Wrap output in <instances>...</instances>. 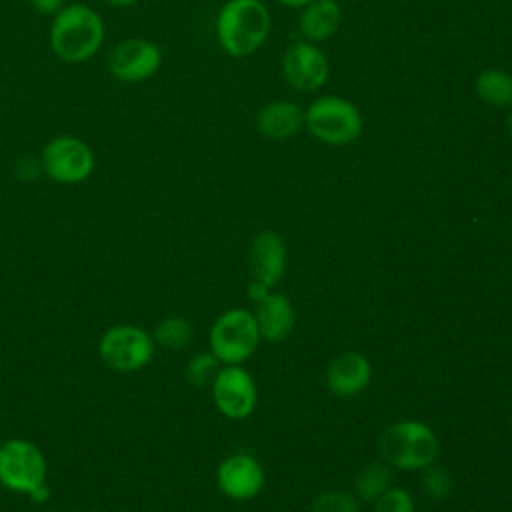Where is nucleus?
Wrapping results in <instances>:
<instances>
[{
  "label": "nucleus",
  "instance_id": "obj_29",
  "mask_svg": "<svg viewBox=\"0 0 512 512\" xmlns=\"http://www.w3.org/2000/svg\"><path fill=\"white\" fill-rule=\"evenodd\" d=\"M106 6L110 8H118V10H124V8H132L136 6L140 0H102Z\"/></svg>",
  "mask_w": 512,
  "mask_h": 512
},
{
  "label": "nucleus",
  "instance_id": "obj_27",
  "mask_svg": "<svg viewBox=\"0 0 512 512\" xmlns=\"http://www.w3.org/2000/svg\"><path fill=\"white\" fill-rule=\"evenodd\" d=\"M28 498H30L32 502H36V504H44V502L50 498V486H48V482H44V484H40L38 488H34V490L28 494Z\"/></svg>",
  "mask_w": 512,
  "mask_h": 512
},
{
  "label": "nucleus",
  "instance_id": "obj_30",
  "mask_svg": "<svg viewBox=\"0 0 512 512\" xmlns=\"http://www.w3.org/2000/svg\"><path fill=\"white\" fill-rule=\"evenodd\" d=\"M278 4H282V6H286V8H304L308 2H312V0H276Z\"/></svg>",
  "mask_w": 512,
  "mask_h": 512
},
{
  "label": "nucleus",
  "instance_id": "obj_16",
  "mask_svg": "<svg viewBox=\"0 0 512 512\" xmlns=\"http://www.w3.org/2000/svg\"><path fill=\"white\" fill-rule=\"evenodd\" d=\"M304 126V110L292 100H272L256 112V130L268 140L292 138Z\"/></svg>",
  "mask_w": 512,
  "mask_h": 512
},
{
  "label": "nucleus",
  "instance_id": "obj_26",
  "mask_svg": "<svg viewBox=\"0 0 512 512\" xmlns=\"http://www.w3.org/2000/svg\"><path fill=\"white\" fill-rule=\"evenodd\" d=\"M28 6L40 14V16H56L64 6H66V0H28Z\"/></svg>",
  "mask_w": 512,
  "mask_h": 512
},
{
  "label": "nucleus",
  "instance_id": "obj_17",
  "mask_svg": "<svg viewBox=\"0 0 512 512\" xmlns=\"http://www.w3.org/2000/svg\"><path fill=\"white\" fill-rule=\"evenodd\" d=\"M342 24V6L336 0H312L300 8L298 28L308 42H324L332 38Z\"/></svg>",
  "mask_w": 512,
  "mask_h": 512
},
{
  "label": "nucleus",
  "instance_id": "obj_8",
  "mask_svg": "<svg viewBox=\"0 0 512 512\" xmlns=\"http://www.w3.org/2000/svg\"><path fill=\"white\" fill-rule=\"evenodd\" d=\"M44 452L26 438H8L0 444V484L10 492L28 496L46 482Z\"/></svg>",
  "mask_w": 512,
  "mask_h": 512
},
{
  "label": "nucleus",
  "instance_id": "obj_6",
  "mask_svg": "<svg viewBox=\"0 0 512 512\" xmlns=\"http://www.w3.org/2000/svg\"><path fill=\"white\" fill-rule=\"evenodd\" d=\"M42 174L56 184H80L88 180L96 168V154L92 146L72 134L50 138L40 152Z\"/></svg>",
  "mask_w": 512,
  "mask_h": 512
},
{
  "label": "nucleus",
  "instance_id": "obj_31",
  "mask_svg": "<svg viewBox=\"0 0 512 512\" xmlns=\"http://www.w3.org/2000/svg\"><path fill=\"white\" fill-rule=\"evenodd\" d=\"M508 132H510V138H512V108H510V114H508Z\"/></svg>",
  "mask_w": 512,
  "mask_h": 512
},
{
  "label": "nucleus",
  "instance_id": "obj_13",
  "mask_svg": "<svg viewBox=\"0 0 512 512\" xmlns=\"http://www.w3.org/2000/svg\"><path fill=\"white\" fill-rule=\"evenodd\" d=\"M250 268L256 282L266 288L276 286L286 268V246L280 234L274 230L258 232L250 246Z\"/></svg>",
  "mask_w": 512,
  "mask_h": 512
},
{
  "label": "nucleus",
  "instance_id": "obj_11",
  "mask_svg": "<svg viewBox=\"0 0 512 512\" xmlns=\"http://www.w3.org/2000/svg\"><path fill=\"white\" fill-rule=\"evenodd\" d=\"M212 398L220 414L242 420L256 406V384L242 366H224L212 382Z\"/></svg>",
  "mask_w": 512,
  "mask_h": 512
},
{
  "label": "nucleus",
  "instance_id": "obj_21",
  "mask_svg": "<svg viewBox=\"0 0 512 512\" xmlns=\"http://www.w3.org/2000/svg\"><path fill=\"white\" fill-rule=\"evenodd\" d=\"M218 370H220L218 358L212 352H202V354H196L186 364V380L194 386H208L214 382Z\"/></svg>",
  "mask_w": 512,
  "mask_h": 512
},
{
  "label": "nucleus",
  "instance_id": "obj_7",
  "mask_svg": "<svg viewBox=\"0 0 512 512\" xmlns=\"http://www.w3.org/2000/svg\"><path fill=\"white\" fill-rule=\"evenodd\" d=\"M156 342L150 332L136 324L110 326L98 342L102 362L114 372H138L150 364Z\"/></svg>",
  "mask_w": 512,
  "mask_h": 512
},
{
  "label": "nucleus",
  "instance_id": "obj_32",
  "mask_svg": "<svg viewBox=\"0 0 512 512\" xmlns=\"http://www.w3.org/2000/svg\"><path fill=\"white\" fill-rule=\"evenodd\" d=\"M84 512H94V510H84Z\"/></svg>",
  "mask_w": 512,
  "mask_h": 512
},
{
  "label": "nucleus",
  "instance_id": "obj_20",
  "mask_svg": "<svg viewBox=\"0 0 512 512\" xmlns=\"http://www.w3.org/2000/svg\"><path fill=\"white\" fill-rule=\"evenodd\" d=\"M390 482H392L390 468L382 462H372L358 472L354 488L360 500L374 502L380 494H384L390 488Z\"/></svg>",
  "mask_w": 512,
  "mask_h": 512
},
{
  "label": "nucleus",
  "instance_id": "obj_23",
  "mask_svg": "<svg viewBox=\"0 0 512 512\" xmlns=\"http://www.w3.org/2000/svg\"><path fill=\"white\" fill-rule=\"evenodd\" d=\"M374 502V512H414V500L404 488L390 486Z\"/></svg>",
  "mask_w": 512,
  "mask_h": 512
},
{
  "label": "nucleus",
  "instance_id": "obj_2",
  "mask_svg": "<svg viewBox=\"0 0 512 512\" xmlns=\"http://www.w3.org/2000/svg\"><path fill=\"white\" fill-rule=\"evenodd\" d=\"M270 26L262 0H226L216 16V40L228 56L246 58L266 42Z\"/></svg>",
  "mask_w": 512,
  "mask_h": 512
},
{
  "label": "nucleus",
  "instance_id": "obj_10",
  "mask_svg": "<svg viewBox=\"0 0 512 512\" xmlns=\"http://www.w3.org/2000/svg\"><path fill=\"white\" fill-rule=\"evenodd\" d=\"M282 74L292 90L302 94L318 92L330 76L328 56L314 42H294L282 56Z\"/></svg>",
  "mask_w": 512,
  "mask_h": 512
},
{
  "label": "nucleus",
  "instance_id": "obj_9",
  "mask_svg": "<svg viewBox=\"0 0 512 512\" xmlns=\"http://www.w3.org/2000/svg\"><path fill=\"white\" fill-rule=\"evenodd\" d=\"M162 48L140 36L124 38L108 52L106 68L122 84H140L150 80L162 66Z\"/></svg>",
  "mask_w": 512,
  "mask_h": 512
},
{
  "label": "nucleus",
  "instance_id": "obj_24",
  "mask_svg": "<svg viewBox=\"0 0 512 512\" xmlns=\"http://www.w3.org/2000/svg\"><path fill=\"white\" fill-rule=\"evenodd\" d=\"M422 486L432 498H446L452 492V478L450 474L440 466H426L422 476Z\"/></svg>",
  "mask_w": 512,
  "mask_h": 512
},
{
  "label": "nucleus",
  "instance_id": "obj_14",
  "mask_svg": "<svg viewBox=\"0 0 512 512\" xmlns=\"http://www.w3.org/2000/svg\"><path fill=\"white\" fill-rule=\"evenodd\" d=\"M372 376L368 358L360 352H344L336 356L326 370V384L332 394L348 398L360 394Z\"/></svg>",
  "mask_w": 512,
  "mask_h": 512
},
{
  "label": "nucleus",
  "instance_id": "obj_3",
  "mask_svg": "<svg viewBox=\"0 0 512 512\" xmlns=\"http://www.w3.org/2000/svg\"><path fill=\"white\" fill-rule=\"evenodd\" d=\"M378 450L386 464L402 470H424L438 456V440L428 424L400 420L382 432Z\"/></svg>",
  "mask_w": 512,
  "mask_h": 512
},
{
  "label": "nucleus",
  "instance_id": "obj_28",
  "mask_svg": "<svg viewBox=\"0 0 512 512\" xmlns=\"http://www.w3.org/2000/svg\"><path fill=\"white\" fill-rule=\"evenodd\" d=\"M268 292H270V288H266L264 284H260V282H256V280H252L250 286H248V296H250L254 302H258L260 298H264Z\"/></svg>",
  "mask_w": 512,
  "mask_h": 512
},
{
  "label": "nucleus",
  "instance_id": "obj_22",
  "mask_svg": "<svg viewBox=\"0 0 512 512\" xmlns=\"http://www.w3.org/2000/svg\"><path fill=\"white\" fill-rule=\"evenodd\" d=\"M312 512H360V504L346 492H324L312 502Z\"/></svg>",
  "mask_w": 512,
  "mask_h": 512
},
{
  "label": "nucleus",
  "instance_id": "obj_18",
  "mask_svg": "<svg viewBox=\"0 0 512 512\" xmlns=\"http://www.w3.org/2000/svg\"><path fill=\"white\" fill-rule=\"evenodd\" d=\"M476 98L492 108H512V74L500 68H486L474 78Z\"/></svg>",
  "mask_w": 512,
  "mask_h": 512
},
{
  "label": "nucleus",
  "instance_id": "obj_5",
  "mask_svg": "<svg viewBox=\"0 0 512 512\" xmlns=\"http://www.w3.org/2000/svg\"><path fill=\"white\" fill-rule=\"evenodd\" d=\"M260 342V332L250 314L244 308H230L222 312L210 328L208 344L210 352L224 366H240L246 362Z\"/></svg>",
  "mask_w": 512,
  "mask_h": 512
},
{
  "label": "nucleus",
  "instance_id": "obj_19",
  "mask_svg": "<svg viewBox=\"0 0 512 512\" xmlns=\"http://www.w3.org/2000/svg\"><path fill=\"white\" fill-rule=\"evenodd\" d=\"M152 338L156 344H160L162 348L168 350H182L186 348L192 338H194V328L190 324V320H186L184 316H166L162 318L152 332Z\"/></svg>",
  "mask_w": 512,
  "mask_h": 512
},
{
  "label": "nucleus",
  "instance_id": "obj_15",
  "mask_svg": "<svg viewBox=\"0 0 512 512\" xmlns=\"http://www.w3.org/2000/svg\"><path fill=\"white\" fill-rule=\"evenodd\" d=\"M254 304H256L254 320H256L260 338L268 342L286 340L296 322V312L292 302L282 294L268 292L264 298H260Z\"/></svg>",
  "mask_w": 512,
  "mask_h": 512
},
{
  "label": "nucleus",
  "instance_id": "obj_1",
  "mask_svg": "<svg viewBox=\"0 0 512 512\" xmlns=\"http://www.w3.org/2000/svg\"><path fill=\"white\" fill-rule=\"evenodd\" d=\"M106 38L102 16L88 4H66L52 16L48 42L54 56L66 64H82L98 54Z\"/></svg>",
  "mask_w": 512,
  "mask_h": 512
},
{
  "label": "nucleus",
  "instance_id": "obj_12",
  "mask_svg": "<svg viewBox=\"0 0 512 512\" xmlns=\"http://www.w3.org/2000/svg\"><path fill=\"white\" fill-rule=\"evenodd\" d=\"M216 482L222 494L232 500H250L264 488V468L250 454H232L216 470Z\"/></svg>",
  "mask_w": 512,
  "mask_h": 512
},
{
  "label": "nucleus",
  "instance_id": "obj_4",
  "mask_svg": "<svg viewBox=\"0 0 512 512\" xmlns=\"http://www.w3.org/2000/svg\"><path fill=\"white\" fill-rule=\"evenodd\" d=\"M304 126L316 140L328 146H348L360 138L364 120L354 102L328 94L308 104Z\"/></svg>",
  "mask_w": 512,
  "mask_h": 512
},
{
  "label": "nucleus",
  "instance_id": "obj_25",
  "mask_svg": "<svg viewBox=\"0 0 512 512\" xmlns=\"http://www.w3.org/2000/svg\"><path fill=\"white\" fill-rule=\"evenodd\" d=\"M16 174L22 180H34L42 174V166H40V158H20L16 162ZM44 176V174H42Z\"/></svg>",
  "mask_w": 512,
  "mask_h": 512
}]
</instances>
